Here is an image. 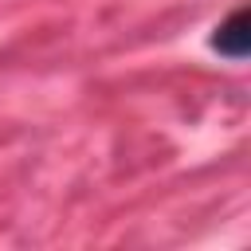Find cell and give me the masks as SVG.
Returning a JSON list of instances; mask_svg holds the SVG:
<instances>
[{
  "mask_svg": "<svg viewBox=\"0 0 251 251\" xmlns=\"http://www.w3.org/2000/svg\"><path fill=\"white\" fill-rule=\"evenodd\" d=\"M212 47H216L220 55H227V59H243V55L251 51V16H247L243 8H239V12H231V16L220 24V31H216Z\"/></svg>",
  "mask_w": 251,
  "mask_h": 251,
  "instance_id": "cell-1",
  "label": "cell"
}]
</instances>
